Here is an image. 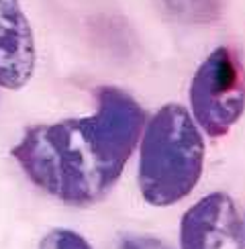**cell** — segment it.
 Masks as SVG:
<instances>
[{
  "mask_svg": "<svg viewBox=\"0 0 245 249\" xmlns=\"http://www.w3.org/2000/svg\"><path fill=\"white\" fill-rule=\"evenodd\" d=\"M145 110L117 86L96 88V110L29 127L10 155L37 188L70 206L96 204L137 149Z\"/></svg>",
  "mask_w": 245,
  "mask_h": 249,
  "instance_id": "cell-1",
  "label": "cell"
},
{
  "mask_svg": "<svg viewBox=\"0 0 245 249\" xmlns=\"http://www.w3.org/2000/svg\"><path fill=\"white\" fill-rule=\"evenodd\" d=\"M137 147V184L147 204L172 206L196 188L204 170V137L186 107L163 105L145 121Z\"/></svg>",
  "mask_w": 245,
  "mask_h": 249,
  "instance_id": "cell-2",
  "label": "cell"
},
{
  "mask_svg": "<svg viewBox=\"0 0 245 249\" xmlns=\"http://www.w3.org/2000/svg\"><path fill=\"white\" fill-rule=\"evenodd\" d=\"M245 110V71L227 47H217L198 66L190 84V115L200 131L223 137Z\"/></svg>",
  "mask_w": 245,
  "mask_h": 249,
  "instance_id": "cell-3",
  "label": "cell"
},
{
  "mask_svg": "<svg viewBox=\"0 0 245 249\" xmlns=\"http://www.w3.org/2000/svg\"><path fill=\"white\" fill-rule=\"evenodd\" d=\"M182 249H243V223L233 198L210 192L184 213L180 221Z\"/></svg>",
  "mask_w": 245,
  "mask_h": 249,
  "instance_id": "cell-4",
  "label": "cell"
},
{
  "mask_svg": "<svg viewBox=\"0 0 245 249\" xmlns=\"http://www.w3.org/2000/svg\"><path fill=\"white\" fill-rule=\"evenodd\" d=\"M35 64V37L23 6L18 0H0V88H25Z\"/></svg>",
  "mask_w": 245,
  "mask_h": 249,
  "instance_id": "cell-5",
  "label": "cell"
},
{
  "mask_svg": "<svg viewBox=\"0 0 245 249\" xmlns=\"http://www.w3.org/2000/svg\"><path fill=\"white\" fill-rule=\"evenodd\" d=\"M39 249H94L80 233L71 229H51L39 243Z\"/></svg>",
  "mask_w": 245,
  "mask_h": 249,
  "instance_id": "cell-6",
  "label": "cell"
},
{
  "mask_svg": "<svg viewBox=\"0 0 245 249\" xmlns=\"http://www.w3.org/2000/svg\"><path fill=\"white\" fill-rule=\"evenodd\" d=\"M121 249H170L163 241L153 239V237H131L125 239Z\"/></svg>",
  "mask_w": 245,
  "mask_h": 249,
  "instance_id": "cell-7",
  "label": "cell"
},
{
  "mask_svg": "<svg viewBox=\"0 0 245 249\" xmlns=\"http://www.w3.org/2000/svg\"><path fill=\"white\" fill-rule=\"evenodd\" d=\"M243 237H245V225H243Z\"/></svg>",
  "mask_w": 245,
  "mask_h": 249,
  "instance_id": "cell-8",
  "label": "cell"
}]
</instances>
